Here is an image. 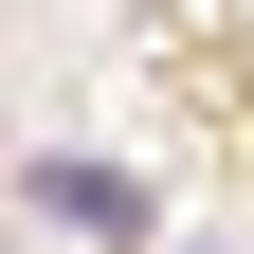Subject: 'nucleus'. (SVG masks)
Listing matches in <instances>:
<instances>
[{
  "instance_id": "f257e3e1",
  "label": "nucleus",
  "mask_w": 254,
  "mask_h": 254,
  "mask_svg": "<svg viewBox=\"0 0 254 254\" xmlns=\"http://www.w3.org/2000/svg\"><path fill=\"white\" fill-rule=\"evenodd\" d=\"M37 200H55V218H91V236H127V218H145V200L109 182V164H37Z\"/></svg>"
}]
</instances>
